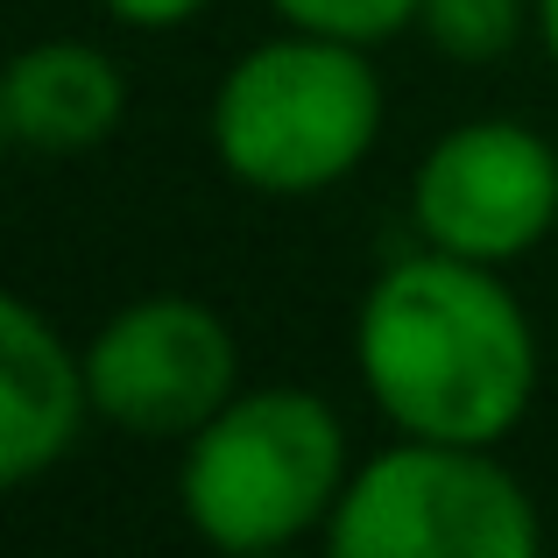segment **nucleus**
Masks as SVG:
<instances>
[{"mask_svg":"<svg viewBox=\"0 0 558 558\" xmlns=\"http://www.w3.org/2000/svg\"><path fill=\"white\" fill-rule=\"evenodd\" d=\"M361 375L410 438L488 446L523 417L537 381L531 326L488 262L432 255L396 262L361 312Z\"/></svg>","mask_w":558,"mask_h":558,"instance_id":"f257e3e1","label":"nucleus"},{"mask_svg":"<svg viewBox=\"0 0 558 558\" xmlns=\"http://www.w3.org/2000/svg\"><path fill=\"white\" fill-rule=\"evenodd\" d=\"M381 85L347 36L262 43L233 64L213 107V142L227 170L255 191H318L368 156Z\"/></svg>","mask_w":558,"mask_h":558,"instance_id":"f03ea898","label":"nucleus"},{"mask_svg":"<svg viewBox=\"0 0 558 558\" xmlns=\"http://www.w3.org/2000/svg\"><path fill=\"white\" fill-rule=\"evenodd\" d=\"M347 438L312 389L233 396L191 432L184 509L219 551H269L318 523L340 495Z\"/></svg>","mask_w":558,"mask_h":558,"instance_id":"7ed1b4c3","label":"nucleus"},{"mask_svg":"<svg viewBox=\"0 0 558 558\" xmlns=\"http://www.w3.org/2000/svg\"><path fill=\"white\" fill-rule=\"evenodd\" d=\"M340 558H531L537 509L474 446L417 438L361 466L332 509Z\"/></svg>","mask_w":558,"mask_h":558,"instance_id":"20e7f679","label":"nucleus"},{"mask_svg":"<svg viewBox=\"0 0 558 558\" xmlns=\"http://www.w3.org/2000/svg\"><path fill=\"white\" fill-rule=\"evenodd\" d=\"M85 381L99 417L142 438H184L233 403V340L205 304L149 298L93 340Z\"/></svg>","mask_w":558,"mask_h":558,"instance_id":"39448f33","label":"nucleus"},{"mask_svg":"<svg viewBox=\"0 0 558 558\" xmlns=\"http://www.w3.org/2000/svg\"><path fill=\"white\" fill-rule=\"evenodd\" d=\"M558 219V156L517 121L446 135L417 170V227L466 262H509Z\"/></svg>","mask_w":558,"mask_h":558,"instance_id":"423d86ee","label":"nucleus"},{"mask_svg":"<svg viewBox=\"0 0 558 558\" xmlns=\"http://www.w3.org/2000/svg\"><path fill=\"white\" fill-rule=\"evenodd\" d=\"M93 381L28 304H0V481H28L71 452Z\"/></svg>","mask_w":558,"mask_h":558,"instance_id":"0eeeda50","label":"nucleus"},{"mask_svg":"<svg viewBox=\"0 0 558 558\" xmlns=\"http://www.w3.org/2000/svg\"><path fill=\"white\" fill-rule=\"evenodd\" d=\"M121 71L93 43H36L0 78V128L36 156H71L121 121Z\"/></svg>","mask_w":558,"mask_h":558,"instance_id":"6e6552de","label":"nucleus"},{"mask_svg":"<svg viewBox=\"0 0 558 558\" xmlns=\"http://www.w3.org/2000/svg\"><path fill=\"white\" fill-rule=\"evenodd\" d=\"M417 22L460 64H488L517 36V0H417Z\"/></svg>","mask_w":558,"mask_h":558,"instance_id":"1a4fd4ad","label":"nucleus"},{"mask_svg":"<svg viewBox=\"0 0 558 558\" xmlns=\"http://www.w3.org/2000/svg\"><path fill=\"white\" fill-rule=\"evenodd\" d=\"M298 28L312 36H347V43H375L389 28H403L417 14V0H276Z\"/></svg>","mask_w":558,"mask_h":558,"instance_id":"9d476101","label":"nucleus"},{"mask_svg":"<svg viewBox=\"0 0 558 558\" xmlns=\"http://www.w3.org/2000/svg\"><path fill=\"white\" fill-rule=\"evenodd\" d=\"M107 8L135 28H170V22H184V14H198L205 0H107Z\"/></svg>","mask_w":558,"mask_h":558,"instance_id":"9b49d317","label":"nucleus"},{"mask_svg":"<svg viewBox=\"0 0 558 558\" xmlns=\"http://www.w3.org/2000/svg\"><path fill=\"white\" fill-rule=\"evenodd\" d=\"M545 43H551V57H558V0H545Z\"/></svg>","mask_w":558,"mask_h":558,"instance_id":"f8f14e48","label":"nucleus"}]
</instances>
